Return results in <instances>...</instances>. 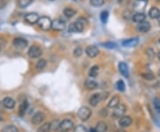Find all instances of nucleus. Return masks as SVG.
I'll return each instance as SVG.
<instances>
[{"label":"nucleus","mask_w":160,"mask_h":132,"mask_svg":"<svg viewBox=\"0 0 160 132\" xmlns=\"http://www.w3.org/2000/svg\"><path fill=\"white\" fill-rule=\"evenodd\" d=\"M87 24V20L83 17H79L75 22H72L69 26V32L70 33H80Z\"/></svg>","instance_id":"obj_1"},{"label":"nucleus","mask_w":160,"mask_h":132,"mask_svg":"<svg viewBox=\"0 0 160 132\" xmlns=\"http://www.w3.org/2000/svg\"><path fill=\"white\" fill-rule=\"evenodd\" d=\"M77 116L81 121H85L92 116V111L87 107H82L79 108V110L77 112Z\"/></svg>","instance_id":"obj_2"},{"label":"nucleus","mask_w":160,"mask_h":132,"mask_svg":"<svg viewBox=\"0 0 160 132\" xmlns=\"http://www.w3.org/2000/svg\"><path fill=\"white\" fill-rule=\"evenodd\" d=\"M36 23H37V26L39 27V29H41L42 30H46V31L50 30L51 27H52V20H51V19L49 18V17H46V16L39 18L38 21Z\"/></svg>","instance_id":"obj_3"},{"label":"nucleus","mask_w":160,"mask_h":132,"mask_svg":"<svg viewBox=\"0 0 160 132\" xmlns=\"http://www.w3.org/2000/svg\"><path fill=\"white\" fill-rule=\"evenodd\" d=\"M42 53H43V52H42L41 48L36 46V45L30 46L29 51H28V56L30 59H37L41 56Z\"/></svg>","instance_id":"obj_4"},{"label":"nucleus","mask_w":160,"mask_h":132,"mask_svg":"<svg viewBox=\"0 0 160 132\" xmlns=\"http://www.w3.org/2000/svg\"><path fill=\"white\" fill-rule=\"evenodd\" d=\"M28 43H29L28 41L24 38H22V37H16L12 41V45L19 50H24V49L27 48Z\"/></svg>","instance_id":"obj_5"},{"label":"nucleus","mask_w":160,"mask_h":132,"mask_svg":"<svg viewBox=\"0 0 160 132\" xmlns=\"http://www.w3.org/2000/svg\"><path fill=\"white\" fill-rule=\"evenodd\" d=\"M127 111V107L124 106V104H119L117 107L114 108V111H113V117L115 118H121L123 117L125 113Z\"/></svg>","instance_id":"obj_6"},{"label":"nucleus","mask_w":160,"mask_h":132,"mask_svg":"<svg viewBox=\"0 0 160 132\" xmlns=\"http://www.w3.org/2000/svg\"><path fill=\"white\" fill-rule=\"evenodd\" d=\"M51 29H53L55 31H62L66 29V22L61 19H55L52 21Z\"/></svg>","instance_id":"obj_7"},{"label":"nucleus","mask_w":160,"mask_h":132,"mask_svg":"<svg viewBox=\"0 0 160 132\" xmlns=\"http://www.w3.org/2000/svg\"><path fill=\"white\" fill-rule=\"evenodd\" d=\"M148 1L145 0H135L133 3V9L137 12H142L146 8Z\"/></svg>","instance_id":"obj_8"},{"label":"nucleus","mask_w":160,"mask_h":132,"mask_svg":"<svg viewBox=\"0 0 160 132\" xmlns=\"http://www.w3.org/2000/svg\"><path fill=\"white\" fill-rule=\"evenodd\" d=\"M60 129L62 131H70L74 129V122L70 119H65L61 122H60Z\"/></svg>","instance_id":"obj_9"},{"label":"nucleus","mask_w":160,"mask_h":132,"mask_svg":"<svg viewBox=\"0 0 160 132\" xmlns=\"http://www.w3.org/2000/svg\"><path fill=\"white\" fill-rule=\"evenodd\" d=\"M45 118H46V116H45L44 113L41 112V111H38V112L35 113V114L32 116V118H31V122H32L34 125H39V124H41L42 122L44 121Z\"/></svg>","instance_id":"obj_10"},{"label":"nucleus","mask_w":160,"mask_h":132,"mask_svg":"<svg viewBox=\"0 0 160 132\" xmlns=\"http://www.w3.org/2000/svg\"><path fill=\"white\" fill-rule=\"evenodd\" d=\"M100 53L99 49L95 45H89L85 48V54L88 56L89 58H96Z\"/></svg>","instance_id":"obj_11"},{"label":"nucleus","mask_w":160,"mask_h":132,"mask_svg":"<svg viewBox=\"0 0 160 132\" xmlns=\"http://www.w3.org/2000/svg\"><path fill=\"white\" fill-rule=\"evenodd\" d=\"M39 15L37 14V13H36V12H30V13H27L26 15H25V20L28 22V23H30V24H35L36 23L37 21H38V20H39Z\"/></svg>","instance_id":"obj_12"},{"label":"nucleus","mask_w":160,"mask_h":132,"mask_svg":"<svg viewBox=\"0 0 160 132\" xmlns=\"http://www.w3.org/2000/svg\"><path fill=\"white\" fill-rule=\"evenodd\" d=\"M133 122V120L131 118L130 116H126V115H124L123 117H121L119 121V125L120 128L122 129H124V128H127L129 127L132 124Z\"/></svg>","instance_id":"obj_13"},{"label":"nucleus","mask_w":160,"mask_h":132,"mask_svg":"<svg viewBox=\"0 0 160 132\" xmlns=\"http://www.w3.org/2000/svg\"><path fill=\"white\" fill-rule=\"evenodd\" d=\"M101 101V93H95L89 98V104L93 107H96L99 103Z\"/></svg>","instance_id":"obj_14"},{"label":"nucleus","mask_w":160,"mask_h":132,"mask_svg":"<svg viewBox=\"0 0 160 132\" xmlns=\"http://www.w3.org/2000/svg\"><path fill=\"white\" fill-rule=\"evenodd\" d=\"M151 28V25L148 21H142L141 23H139L137 26V30L141 33H147L148 31L150 30Z\"/></svg>","instance_id":"obj_15"},{"label":"nucleus","mask_w":160,"mask_h":132,"mask_svg":"<svg viewBox=\"0 0 160 132\" xmlns=\"http://www.w3.org/2000/svg\"><path fill=\"white\" fill-rule=\"evenodd\" d=\"M2 104L7 109H13L14 107H15V100L12 98H10V97H6L3 99Z\"/></svg>","instance_id":"obj_16"},{"label":"nucleus","mask_w":160,"mask_h":132,"mask_svg":"<svg viewBox=\"0 0 160 132\" xmlns=\"http://www.w3.org/2000/svg\"><path fill=\"white\" fill-rule=\"evenodd\" d=\"M119 70L120 74L124 76V77H128L129 76V68L128 66L124 63V62H120L119 64Z\"/></svg>","instance_id":"obj_17"},{"label":"nucleus","mask_w":160,"mask_h":132,"mask_svg":"<svg viewBox=\"0 0 160 132\" xmlns=\"http://www.w3.org/2000/svg\"><path fill=\"white\" fill-rule=\"evenodd\" d=\"M138 43H139V39L137 37H134V38H129L124 40L122 42V45L124 47H134L138 44Z\"/></svg>","instance_id":"obj_18"},{"label":"nucleus","mask_w":160,"mask_h":132,"mask_svg":"<svg viewBox=\"0 0 160 132\" xmlns=\"http://www.w3.org/2000/svg\"><path fill=\"white\" fill-rule=\"evenodd\" d=\"M85 87L89 90H94L95 89H97L98 84H97L96 81L93 80V79H86L85 81Z\"/></svg>","instance_id":"obj_19"},{"label":"nucleus","mask_w":160,"mask_h":132,"mask_svg":"<svg viewBox=\"0 0 160 132\" xmlns=\"http://www.w3.org/2000/svg\"><path fill=\"white\" fill-rule=\"evenodd\" d=\"M132 20L136 22V23H141L142 21H145L146 20V15L143 12H136L132 16Z\"/></svg>","instance_id":"obj_20"},{"label":"nucleus","mask_w":160,"mask_h":132,"mask_svg":"<svg viewBox=\"0 0 160 132\" xmlns=\"http://www.w3.org/2000/svg\"><path fill=\"white\" fill-rule=\"evenodd\" d=\"M120 104V98H119V96H113L111 98V99L109 101L108 103V108H111V109H114L115 107H117Z\"/></svg>","instance_id":"obj_21"},{"label":"nucleus","mask_w":160,"mask_h":132,"mask_svg":"<svg viewBox=\"0 0 160 132\" xmlns=\"http://www.w3.org/2000/svg\"><path fill=\"white\" fill-rule=\"evenodd\" d=\"M28 107H29V103L26 99H24L23 101L21 103L20 107H19V114H20V116L23 117L25 114H26V112H27Z\"/></svg>","instance_id":"obj_22"},{"label":"nucleus","mask_w":160,"mask_h":132,"mask_svg":"<svg viewBox=\"0 0 160 132\" xmlns=\"http://www.w3.org/2000/svg\"><path fill=\"white\" fill-rule=\"evenodd\" d=\"M148 16L151 19H158L160 16V10L158 7H151L148 11Z\"/></svg>","instance_id":"obj_23"},{"label":"nucleus","mask_w":160,"mask_h":132,"mask_svg":"<svg viewBox=\"0 0 160 132\" xmlns=\"http://www.w3.org/2000/svg\"><path fill=\"white\" fill-rule=\"evenodd\" d=\"M77 13L76 10L71 8V7H66L63 10V14L65 15L67 18H72L73 16H75V14Z\"/></svg>","instance_id":"obj_24"},{"label":"nucleus","mask_w":160,"mask_h":132,"mask_svg":"<svg viewBox=\"0 0 160 132\" xmlns=\"http://www.w3.org/2000/svg\"><path fill=\"white\" fill-rule=\"evenodd\" d=\"M95 130L97 132H106L107 130H108V127H107V124L104 121H99L96 125Z\"/></svg>","instance_id":"obj_25"},{"label":"nucleus","mask_w":160,"mask_h":132,"mask_svg":"<svg viewBox=\"0 0 160 132\" xmlns=\"http://www.w3.org/2000/svg\"><path fill=\"white\" fill-rule=\"evenodd\" d=\"M2 132H19V130L16 126H14L12 124H8V125L3 127Z\"/></svg>","instance_id":"obj_26"},{"label":"nucleus","mask_w":160,"mask_h":132,"mask_svg":"<svg viewBox=\"0 0 160 132\" xmlns=\"http://www.w3.org/2000/svg\"><path fill=\"white\" fill-rule=\"evenodd\" d=\"M99 66H93L89 69V76L90 77H96L99 74Z\"/></svg>","instance_id":"obj_27"},{"label":"nucleus","mask_w":160,"mask_h":132,"mask_svg":"<svg viewBox=\"0 0 160 132\" xmlns=\"http://www.w3.org/2000/svg\"><path fill=\"white\" fill-rule=\"evenodd\" d=\"M34 0H18V6L21 8H26L30 6Z\"/></svg>","instance_id":"obj_28"},{"label":"nucleus","mask_w":160,"mask_h":132,"mask_svg":"<svg viewBox=\"0 0 160 132\" xmlns=\"http://www.w3.org/2000/svg\"><path fill=\"white\" fill-rule=\"evenodd\" d=\"M38 132H50L51 131V123L50 122H46L45 124H43L38 130Z\"/></svg>","instance_id":"obj_29"},{"label":"nucleus","mask_w":160,"mask_h":132,"mask_svg":"<svg viewBox=\"0 0 160 132\" xmlns=\"http://www.w3.org/2000/svg\"><path fill=\"white\" fill-rule=\"evenodd\" d=\"M100 19H101V21L103 24L107 23L108 19H109V12L108 11H102L100 14Z\"/></svg>","instance_id":"obj_30"},{"label":"nucleus","mask_w":160,"mask_h":132,"mask_svg":"<svg viewBox=\"0 0 160 132\" xmlns=\"http://www.w3.org/2000/svg\"><path fill=\"white\" fill-rule=\"evenodd\" d=\"M104 4V0H90V5L94 7H101Z\"/></svg>","instance_id":"obj_31"},{"label":"nucleus","mask_w":160,"mask_h":132,"mask_svg":"<svg viewBox=\"0 0 160 132\" xmlns=\"http://www.w3.org/2000/svg\"><path fill=\"white\" fill-rule=\"evenodd\" d=\"M153 107H154L155 111L157 112V114H160V100L159 98H156L153 100Z\"/></svg>","instance_id":"obj_32"},{"label":"nucleus","mask_w":160,"mask_h":132,"mask_svg":"<svg viewBox=\"0 0 160 132\" xmlns=\"http://www.w3.org/2000/svg\"><path fill=\"white\" fill-rule=\"evenodd\" d=\"M116 87H117V89H118L119 91H121V92L124 91V90H125V85H124V81H123V80H119V81L117 82Z\"/></svg>","instance_id":"obj_33"},{"label":"nucleus","mask_w":160,"mask_h":132,"mask_svg":"<svg viewBox=\"0 0 160 132\" xmlns=\"http://www.w3.org/2000/svg\"><path fill=\"white\" fill-rule=\"evenodd\" d=\"M46 60H44V59H41V60H39L37 61V63L36 65V67L37 69H43V68L46 67Z\"/></svg>","instance_id":"obj_34"},{"label":"nucleus","mask_w":160,"mask_h":132,"mask_svg":"<svg viewBox=\"0 0 160 132\" xmlns=\"http://www.w3.org/2000/svg\"><path fill=\"white\" fill-rule=\"evenodd\" d=\"M146 55H147V57H148L149 60H152V59H154L155 58V52L153 51V49L151 48H148L146 50Z\"/></svg>","instance_id":"obj_35"},{"label":"nucleus","mask_w":160,"mask_h":132,"mask_svg":"<svg viewBox=\"0 0 160 132\" xmlns=\"http://www.w3.org/2000/svg\"><path fill=\"white\" fill-rule=\"evenodd\" d=\"M142 76L148 81H151L155 78V75L152 73H143V74H142Z\"/></svg>","instance_id":"obj_36"},{"label":"nucleus","mask_w":160,"mask_h":132,"mask_svg":"<svg viewBox=\"0 0 160 132\" xmlns=\"http://www.w3.org/2000/svg\"><path fill=\"white\" fill-rule=\"evenodd\" d=\"M74 132H88V130H87V129L84 126V125L79 124V125H77V126L75 127Z\"/></svg>","instance_id":"obj_37"},{"label":"nucleus","mask_w":160,"mask_h":132,"mask_svg":"<svg viewBox=\"0 0 160 132\" xmlns=\"http://www.w3.org/2000/svg\"><path fill=\"white\" fill-rule=\"evenodd\" d=\"M82 53H83V50L80 47H76L73 51V54H74L75 57H80L82 55Z\"/></svg>","instance_id":"obj_38"},{"label":"nucleus","mask_w":160,"mask_h":132,"mask_svg":"<svg viewBox=\"0 0 160 132\" xmlns=\"http://www.w3.org/2000/svg\"><path fill=\"white\" fill-rule=\"evenodd\" d=\"M102 45L104 47H106L108 49H114L117 47V44L115 43L112 42H109V43H102Z\"/></svg>","instance_id":"obj_39"},{"label":"nucleus","mask_w":160,"mask_h":132,"mask_svg":"<svg viewBox=\"0 0 160 132\" xmlns=\"http://www.w3.org/2000/svg\"><path fill=\"white\" fill-rule=\"evenodd\" d=\"M6 1L5 0H0V9H3L6 6Z\"/></svg>","instance_id":"obj_40"},{"label":"nucleus","mask_w":160,"mask_h":132,"mask_svg":"<svg viewBox=\"0 0 160 132\" xmlns=\"http://www.w3.org/2000/svg\"><path fill=\"white\" fill-rule=\"evenodd\" d=\"M119 3H120L121 5H125L128 4V0H119Z\"/></svg>","instance_id":"obj_41"},{"label":"nucleus","mask_w":160,"mask_h":132,"mask_svg":"<svg viewBox=\"0 0 160 132\" xmlns=\"http://www.w3.org/2000/svg\"><path fill=\"white\" fill-rule=\"evenodd\" d=\"M88 132H97V131H96V130H95V129L92 128V129H90V130H89Z\"/></svg>","instance_id":"obj_42"},{"label":"nucleus","mask_w":160,"mask_h":132,"mask_svg":"<svg viewBox=\"0 0 160 132\" xmlns=\"http://www.w3.org/2000/svg\"><path fill=\"white\" fill-rule=\"evenodd\" d=\"M115 132H126L124 130V129H121V130H116Z\"/></svg>","instance_id":"obj_43"},{"label":"nucleus","mask_w":160,"mask_h":132,"mask_svg":"<svg viewBox=\"0 0 160 132\" xmlns=\"http://www.w3.org/2000/svg\"><path fill=\"white\" fill-rule=\"evenodd\" d=\"M157 57H158V60L160 61V52H158V53L157 54Z\"/></svg>","instance_id":"obj_44"},{"label":"nucleus","mask_w":160,"mask_h":132,"mask_svg":"<svg viewBox=\"0 0 160 132\" xmlns=\"http://www.w3.org/2000/svg\"><path fill=\"white\" fill-rule=\"evenodd\" d=\"M2 120H3V117H2V115L0 114V122L2 121Z\"/></svg>","instance_id":"obj_45"},{"label":"nucleus","mask_w":160,"mask_h":132,"mask_svg":"<svg viewBox=\"0 0 160 132\" xmlns=\"http://www.w3.org/2000/svg\"><path fill=\"white\" fill-rule=\"evenodd\" d=\"M158 23H159V25H160V16L158 17Z\"/></svg>","instance_id":"obj_46"},{"label":"nucleus","mask_w":160,"mask_h":132,"mask_svg":"<svg viewBox=\"0 0 160 132\" xmlns=\"http://www.w3.org/2000/svg\"><path fill=\"white\" fill-rule=\"evenodd\" d=\"M2 105H3V104H2V103L0 102V108H1V107H2Z\"/></svg>","instance_id":"obj_47"},{"label":"nucleus","mask_w":160,"mask_h":132,"mask_svg":"<svg viewBox=\"0 0 160 132\" xmlns=\"http://www.w3.org/2000/svg\"><path fill=\"white\" fill-rule=\"evenodd\" d=\"M158 75H160V70H159V71H158Z\"/></svg>","instance_id":"obj_48"},{"label":"nucleus","mask_w":160,"mask_h":132,"mask_svg":"<svg viewBox=\"0 0 160 132\" xmlns=\"http://www.w3.org/2000/svg\"><path fill=\"white\" fill-rule=\"evenodd\" d=\"M156 1H158V2H160V0H156Z\"/></svg>","instance_id":"obj_49"},{"label":"nucleus","mask_w":160,"mask_h":132,"mask_svg":"<svg viewBox=\"0 0 160 132\" xmlns=\"http://www.w3.org/2000/svg\"><path fill=\"white\" fill-rule=\"evenodd\" d=\"M60 132H66V131H62V130H61V131H60Z\"/></svg>","instance_id":"obj_50"},{"label":"nucleus","mask_w":160,"mask_h":132,"mask_svg":"<svg viewBox=\"0 0 160 132\" xmlns=\"http://www.w3.org/2000/svg\"><path fill=\"white\" fill-rule=\"evenodd\" d=\"M0 51H1V46H0Z\"/></svg>","instance_id":"obj_51"},{"label":"nucleus","mask_w":160,"mask_h":132,"mask_svg":"<svg viewBox=\"0 0 160 132\" xmlns=\"http://www.w3.org/2000/svg\"><path fill=\"white\" fill-rule=\"evenodd\" d=\"M50 1H54V0H50Z\"/></svg>","instance_id":"obj_52"},{"label":"nucleus","mask_w":160,"mask_h":132,"mask_svg":"<svg viewBox=\"0 0 160 132\" xmlns=\"http://www.w3.org/2000/svg\"><path fill=\"white\" fill-rule=\"evenodd\" d=\"M73 1H77V0H73Z\"/></svg>","instance_id":"obj_53"},{"label":"nucleus","mask_w":160,"mask_h":132,"mask_svg":"<svg viewBox=\"0 0 160 132\" xmlns=\"http://www.w3.org/2000/svg\"><path fill=\"white\" fill-rule=\"evenodd\" d=\"M159 43H160V38H159Z\"/></svg>","instance_id":"obj_54"},{"label":"nucleus","mask_w":160,"mask_h":132,"mask_svg":"<svg viewBox=\"0 0 160 132\" xmlns=\"http://www.w3.org/2000/svg\"><path fill=\"white\" fill-rule=\"evenodd\" d=\"M145 1H148V0H145Z\"/></svg>","instance_id":"obj_55"}]
</instances>
